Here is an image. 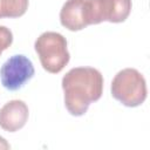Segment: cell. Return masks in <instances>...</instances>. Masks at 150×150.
<instances>
[{
	"label": "cell",
	"instance_id": "cell-6",
	"mask_svg": "<svg viewBox=\"0 0 150 150\" xmlns=\"http://www.w3.org/2000/svg\"><path fill=\"white\" fill-rule=\"evenodd\" d=\"M60 22L71 32L91 25L89 0H67L60 11Z\"/></svg>",
	"mask_w": 150,
	"mask_h": 150
},
{
	"label": "cell",
	"instance_id": "cell-3",
	"mask_svg": "<svg viewBox=\"0 0 150 150\" xmlns=\"http://www.w3.org/2000/svg\"><path fill=\"white\" fill-rule=\"evenodd\" d=\"M111 95L123 105L135 108L146 98V82L144 76L135 68L120 70L111 82Z\"/></svg>",
	"mask_w": 150,
	"mask_h": 150
},
{
	"label": "cell",
	"instance_id": "cell-11",
	"mask_svg": "<svg viewBox=\"0 0 150 150\" xmlns=\"http://www.w3.org/2000/svg\"><path fill=\"white\" fill-rule=\"evenodd\" d=\"M1 53H2V52H1V50H0V55H1Z\"/></svg>",
	"mask_w": 150,
	"mask_h": 150
},
{
	"label": "cell",
	"instance_id": "cell-4",
	"mask_svg": "<svg viewBox=\"0 0 150 150\" xmlns=\"http://www.w3.org/2000/svg\"><path fill=\"white\" fill-rule=\"evenodd\" d=\"M34 66L27 56L13 55L0 68L1 84L7 90H19L34 76Z\"/></svg>",
	"mask_w": 150,
	"mask_h": 150
},
{
	"label": "cell",
	"instance_id": "cell-10",
	"mask_svg": "<svg viewBox=\"0 0 150 150\" xmlns=\"http://www.w3.org/2000/svg\"><path fill=\"white\" fill-rule=\"evenodd\" d=\"M9 148H11V145L8 144V142L4 137L0 136V150H7Z\"/></svg>",
	"mask_w": 150,
	"mask_h": 150
},
{
	"label": "cell",
	"instance_id": "cell-8",
	"mask_svg": "<svg viewBox=\"0 0 150 150\" xmlns=\"http://www.w3.org/2000/svg\"><path fill=\"white\" fill-rule=\"evenodd\" d=\"M28 9V0H0V19L20 18Z\"/></svg>",
	"mask_w": 150,
	"mask_h": 150
},
{
	"label": "cell",
	"instance_id": "cell-7",
	"mask_svg": "<svg viewBox=\"0 0 150 150\" xmlns=\"http://www.w3.org/2000/svg\"><path fill=\"white\" fill-rule=\"evenodd\" d=\"M29 110L21 100H12L0 109V127L8 132H15L25 127Z\"/></svg>",
	"mask_w": 150,
	"mask_h": 150
},
{
	"label": "cell",
	"instance_id": "cell-5",
	"mask_svg": "<svg viewBox=\"0 0 150 150\" xmlns=\"http://www.w3.org/2000/svg\"><path fill=\"white\" fill-rule=\"evenodd\" d=\"M91 25L103 21L120 23L128 19L131 12V0H89Z\"/></svg>",
	"mask_w": 150,
	"mask_h": 150
},
{
	"label": "cell",
	"instance_id": "cell-9",
	"mask_svg": "<svg viewBox=\"0 0 150 150\" xmlns=\"http://www.w3.org/2000/svg\"><path fill=\"white\" fill-rule=\"evenodd\" d=\"M13 42V34L9 28L0 26V50H6Z\"/></svg>",
	"mask_w": 150,
	"mask_h": 150
},
{
	"label": "cell",
	"instance_id": "cell-2",
	"mask_svg": "<svg viewBox=\"0 0 150 150\" xmlns=\"http://www.w3.org/2000/svg\"><path fill=\"white\" fill-rule=\"evenodd\" d=\"M42 68L52 74L60 73L69 62L70 55L66 38L56 32L42 33L34 43Z\"/></svg>",
	"mask_w": 150,
	"mask_h": 150
},
{
	"label": "cell",
	"instance_id": "cell-1",
	"mask_svg": "<svg viewBox=\"0 0 150 150\" xmlns=\"http://www.w3.org/2000/svg\"><path fill=\"white\" fill-rule=\"evenodd\" d=\"M103 76L93 67L71 68L62 77L64 105L73 116H82L88 111L91 102L101 98L103 93Z\"/></svg>",
	"mask_w": 150,
	"mask_h": 150
}]
</instances>
